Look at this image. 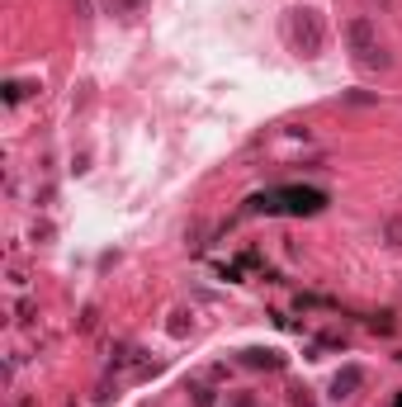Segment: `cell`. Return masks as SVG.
Returning a JSON list of instances; mask_svg holds the SVG:
<instances>
[{"label":"cell","instance_id":"6da1fadb","mask_svg":"<svg viewBox=\"0 0 402 407\" xmlns=\"http://www.w3.org/2000/svg\"><path fill=\"white\" fill-rule=\"evenodd\" d=\"M326 204L322 189L312 185H284V189H265L251 199V213H317Z\"/></svg>","mask_w":402,"mask_h":407},{"label":"cell","instance_id":"7a4b0ae2","mask_svg":"<svg viewBox=\"0 0 402 407\" xmlns=\"http://www.w3.org/2000/svg\"><path fill=\"white\" fill-rule=\"evenodd\" d=\"M284 29H289V43H294L303 57H317V52H322V24H317L312 10H289Z\"/></svg>","mask_w":402,"mask_h":407},{"label":"cell","instance_id":"3957f363","mask_svg":"<svg viewBox=\"0 0 402 407\" xmlns=\"http://www.w3.org/2000/svg\"><path fill=\"white\" fill-rule=\"evenodd\" d=\"M345 38H350V52H355L360 66H384V47L374 38L370 19H350V24H345Z\"/></svg>","mask_w":402,"mask_h":407},{"label":"cell","instance_id":"277c9868","mask_svg":"<svg viewBox=\"0 0 402 407\" xmlns=\"http://www.w3.org/2000/svg\"><path fill=\"white\" fill-rule=\"evenodd\" d=\"M360 384V370H345V374H336V393H350Z\"/></svg>","mask_w":402,"mask_h":407},{"label":"cell","instance_id":"5b68a950","mask_svg":"<svg viewBox=\"0 0 402 407\" xmlns=\"http://www.w3.org/2000/svg\"><path fill=\"white\" fill-rule=\"evenodd\" d=\"M232 407H256V403H232Z\"/></svg>","mask_w":402,"mask_h":407},{"label":"cell","instance_id":"8992f818","mask_svg":"<svg viewBox=\"0 0 402 407\" xmlns=\"http://www.w3.org/2000/svg\"><path fill=\"white\" fill-rule=\"evenodd\" d=\"M393 407H402V398H398V403H393Z\"/></svg>","mask_w":402,"mask_h":407}]
</instances>
